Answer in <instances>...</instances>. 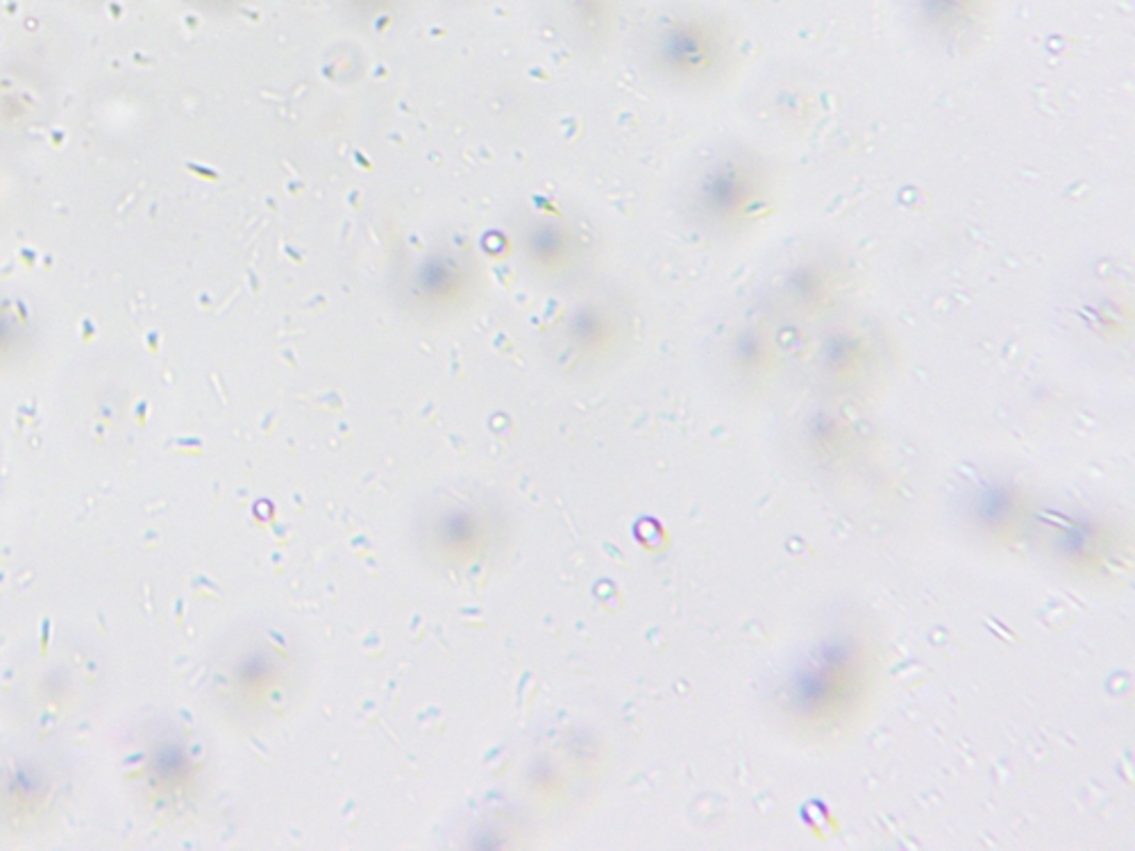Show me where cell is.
<instances>
[{
	"label": "cell",
	"mask_w": 1135,
	"mask_h": 851,
	"mask_svg": "<svg viewBox=\"0 0 1135 851\" xmlns=\"http://www.w3.org/2000/svg\"><path fill=\"white\" fill-rule=\"evenodd\" d=\"M681 198L695 227L713 237H729L768 212L772 178L763 157L750 146L725 143L697 162Z\"/></svg>",
	"instance_id": "1"
}]
</instances>
